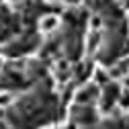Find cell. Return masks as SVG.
Masks as SVG:
<instances>
[{"instance_id": "cell-1", "label": "cell", "mask_w": 129, "mask_h": 129, "mask_svg": "<svg viewBox=\"0 0 129 129\" xmlns=\"http://www.w3.org/2000/svg\"><path fill=\"white\" fill-rule=\"evenodd\" d=\"M119 90H121V86L117 84V82H111L107 84V86H103L101 88V92H99V107H101V111L105 113V115H109V113H113V109L117 107V96H119Z\"/></svg>"}, {"instance_id": "cell-9", "label": "cell", "mask_w": 129, "mask_h": 129, "mask_svg": "<svg viewBox=\"0 0 129 129\" xmlns=\"http://www.w3.org/2000/svg\"><path fill=\"white\" fill-rule=\"evenodd\" d=\"M10 68H12L14 72H27V70H29V59H25V57L21 59V57H19V59H14V61L10 63Z\"/></svg>"}, {"instance_id": "cell-17", "label": "cell", "mask_w": 129, "mask_h": 129, "mask_svg": "<svg viewBox=\"0 0 129 129\" xmlns=\"http://www.w3.org/2000/svg\"><path fill=\"white\" fill-rule=\"evenodd\" d=\"M127 25H129V21H127Z\"/></svg>"}, {"instance_id": "cell-3", "label": "cell", "mask_w": 129, "mask_h": 129, "mask_svg": "<svg viewBox=\"0 0 129 129\" xmlns=\"http://www.w3.org/2000/svg\"><path fill=\"white\" fill-rule=\"evenodd\" d=\"M59 25H61V19H59V14H53V12H47V14H43V17L39 19V33H43V35H53L55 31L59 29Z\"/></svg>"}, {"instance_id": "cell-10", "label": "cell", "mask_w": 129, "mask_h": 129, "mask_svg": "<svg viewBox=\"0 0 129 129\" xmlns=\"http://www.w3.org/2000/svg\"><path fill=\"white\" fill-rule=\"evenodd\" d=\"M14 103V94L12 92H0V109H6Z\"/></svg>"}, {"instance_id": "cell-15", "label": "cell", "mask_w": 129, "mask_h": 129, "mask_svg": "<svg viewBox=\"0 0 129 129\" xmlns=\"http://www.w3.org/2000/svg\"><path fill=\"white\" fill-rule=\"evenodd\" d=\"M0 55H2V45H0Z\"/></svg>"}, {"instance_id": "cell-2", "label": "cell", "mask_w": 129, "mask_h": 129, "mask_svg": "<svg viewBox=\"0 0 129 129\" xmlns=\"http://www.w3.org/2000/svg\"><path fill=\"white\" fill-rule=\"evenodd\" d=\"M99 92H101L99 86L92 84V82H88V84L80 86V88L76 90V94H74V103H76L78 107H90L96 99H99Z\"/></svg>"}, {"instance_id": "cell-16", "label": "cell", "mask_w": 129, "mask_h": 129, "mask_svg": "<svg viewBox=\"0 0 129 129\" xmlns=\"http://www.w3.org/2000/svg\"><path fill=\"white\" fill-rule=\"evenodd\" d=\"M43 129H53V127H43Z\"/></svg>"}, {"instance_id": "cell-7", "label": "cell", "mask_w": 129, "mask_h": 129, "mask_svg": "<svg viewBox=\"0 0 129 129\" xmlns=\"http://www.w3.org/2000/svg\"><path fill=\"white\" fill-rule=\"evenodd\" d=\"M117 109L129 113V86H125V88L119 90V96H117Z\"/></svg>"}, {"instance_id": "cell-12", "label": "cell", "mask_w": 129, "mask_h": 129, "mask_svg": "<svg viewBox=\"0 0 129 129\" xmlns=\"http://www.w3.org/2000/svg\"><path fill=\"white\" fill-rule=\"evenodd\" d=\"M6 4H10V6H23L25 0H6Z\"/></svg>"}, {"instance_id": "cell-4", "label": "cell", "mask_w": 129, "mask_h": 129, "mask_svg": "<svg viewBox=\"0 0 129 129\" xmlns=\"http://www.w3.org/2000/svg\"><path fill=\"white\" fill-rule=\"evenodd\" d=\"M109 72V78L111 80H119V78H127L129 76V57H123V59H117L113 63V68L107 70Z\"/></svg>"}, {"instance_id": "cell-8", "label": "cell", "mask_w": 129, "mask_h": 129, "mask_svg": "<svg viewBox=\"0 0 129 129\" xmlns=\"http://www.w3.org/2000/svg\"><path fill=\"white\" fill-rule=\"evenodd\" d=\"M105 27V21L101 14H90V19H88V31H103Z\"/></svg>"}, {"instance_id": "cell-11", "label": "cell", "mask_w": 129, "mask_h": 129, "mask_svg": "<svg viewBox=\"0 0 129 129\" xmlns=\"http://www.w3.org/2000/svg\"><path fill=\"white\" fill-rule=\"evenodd\" d=\"M61 2L66 4L68 8H78V6H82V4L86 2V0H61Z\"/></svg>"}, {"instance_id": "cell-5", "label": "cell", "mask_w": 129, "mask_h": 129, "mask_svg": "<svg viewBox=\"0 0 129 129\" xmlns=\"http://www.w3.org/2000/svg\"><path fill=\"white\" fill-rule=\"evenodd\" d=\"M103 45V31H88L86 35V55H94Z\"/></svg>"}, {"instance_id": "cell-13", "label": "cell", "mask_w": 129, "mask_h": 129, "mask_svg": "<svg viewBox=\"0 0 129 129\" xmlns=\"http://www.w3.org/2000/svg\"><path fill=\"white\" fill-rule=\"evenodd\" d=\"M4 68H6V61H4V57H2V55H0V74L4 72Z\"/></svg>"}, {"instance_id": "cell-14", "label": "cell", "mask_w": 129, "mask_h": 129, "mask_svg": "<svg viewBox=\"0 0 129 129\" xmlns=\"http://www.w3.org/2000/svg\"><path fill=\"white\" fill-rule=\"evenodd\" d=\"M47 4H57V2H61V0H45Z\"/></svg>"}, {"instance_id": "cell-6", "label": "cell", "mask_w": 129, "mask_h": 129, "mask_svg": "<svg viewBox=\"0 0 129 129\" xmlns=\"http://www.w3.org/2000/svg\"><path fill=\"white\" fill-rule=\"evenodd\" d=\"M109 82H111L109 72H107L103 66H96V68H94V74H92V84H96L99 88H103V86H107Z\"/></svg>"}]
</instances>
